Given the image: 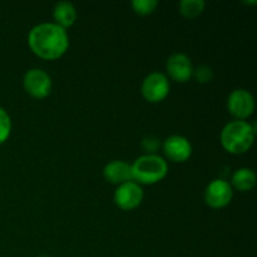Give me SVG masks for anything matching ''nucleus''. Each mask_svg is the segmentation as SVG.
Wrapping results in <instances>:
<instances>
[{
  "label": "nucleus",
  "mask_w": 257,
  "mask_h": 257,
  "mask_svg": "<svg viewBox=\"0 0 257 257\" xmlns=\"http://www.w3.org/2000/svg\"><path fill=\"white\" fill-rule=\"evenodd\" d=\"M28 45L40 59L57 60L69 49V35L53 22L40 23L28 33Z\"/></svg>",
  "instance_id": "nucleus-1"
},
{
  "label": "nucleus",
  "mask_w": 257,
  "mask_h": 257,
  "mask_svg": "<svg viewBox=\"0 0 257 257\" xmlns=\"http://www.w3.org/2000/svg\"><path fill=\"white\" fill-rule=\"evenodd\" d=\"M256 127L247 120H231L221 131V145L231 155H243L252 147Z\"/></svg>",
  "instance_id": "nucleus-2"
},
{
  "label": "nucleus",
  "mask_w": 257,
  "mask_h": 257,
  "mask_svg": "<svg viewBox=\"0 0 257 257\" xmlns=\"http://www.w3.org/2000/svg\"><path fill=\"white\" fill-rule=\"evenodd\" d=\"M132 181L141 186H152L165 180L168 175V163L165 157L153 153V155L140 156L133 163Z\"/></svg>",
  "instance_id": "nucleus-3"
},
{
  "label": "nucleus",
  "mask_w": 257,
  "mask_h": 257,
  "mask_svg": "<svg viewBox=\"0 0 257 257\" xmlns=\"http://www.w3.org/2000/svg\"><path fill=\"white\" fill-rule=\"evenodd\" d=\"M23 88L34 99H44L52 93V77L40 68H32L23 77Z\"/></svg>",
  "instance_id": "nucleus-4"
},
{
  "label": "nucleus",
  "mask_w": 257,
  "mask_h": 257,
  "mask_svg": "<svg viewBox=\"0 0 257 257\" xmlns=\"http://www.w3.org/2000/svg\"><path fill=\"white\" fill-rule=\"evenodd\" d=\"M171 89L170 79L165 73L153 72L150 73L143 79L141 85L142 97L150 103H161L168 97Z\"/></svg>",
  "instance_id": "nucleus-5"
},
{
  "label": "nucleus",
  "mask_w": 257,
  "mask_h": 257,
  "mask_svg": "<svg viewBox=\"0 0 257 257\" xmlns=\"http://www.w3.org/2000/svg\"><path fill=\"white\" fill-rule=\"evenodd\" d=\"M233 198V188L230 182L222 178L212 180L205 188L203 200L208 207L213 210L225 208Z\"/></svg>",
  "instance_id": "nucleus-6"
},
{
  "label": "nucleus",
  "mask_w": 257,
  "mask_h": 257,
  "mask_svg": "<svg viewBox=\"0 0 257 257\" xmlns=\"http://www.w3.org/2000/svg\"><path fill=\"white\" fill-rule=\"evenodd\" d=\"M255 98L243 88L233 89L227 97V110L236 120H246L255 112Z\"/></svg>",
  "instance_id": "nucleus-7"
},
{
  "label": "nucleus",
  "mask_w": 257,
  "mask_h": 257,
  "mask_svg": "<svg viewBox=\"0 0 257 257\" xmlns=\"http://www.w3.org/2000/svg\"><path fill=\"white\" fill-rule=\"evenodd\" d=\"M145 198V191L142 186L135 181H128L117 186L113 195V201L122 211H133L140 207Z\"/></svg>",
  "instance_id": "nucleus-8"
},
{
  "label": "nucleus",
  "mask_w": 257,
  "mask_h": 257,
  "mask_svg": "<svg viewBox=\"0 0 257 257\" xmlns=\"http://www.w3.org/2000/svg\"><path fill=\"white\" fill-rule=\"evenodd\" d=\"M161 147H162L165 157L175 163L187 162L193 152L190 140L180 135H172L167 137L162 142Z\"/></svg>",
  "instance_id": "nucleus-9"
},
{
  "label": "nucleus",
  "mask_w": 257,
  "mask_h": 257,
  "mask_svg": "<svg viewBox=\"0 0 257 257\" xmlns=\"http://www.w3.org/2000/svg\"><path fill=\"white\" fill-rule=\"evenodd\" d=\"M167 78L177 83H187L193 75V64L190 57L183 53H173L166 62Z\"/></svg>",
  "instance_id": "nucleus-10"
},
{
  "label": "nucleus",
  "mask_w": 257,
  "mask_h": 257,
  "mask_svg": "<svg viewBox=\"0 0 257 257\" xmlns=\"http://www.w3.org/2000/svg\"><path fill=\"white\" fill-rule=\"evenodd\" d=\"M103 177L108 183L119 186L132 181V167L131 163L122 160H113L103 168Z\"/></svg>",
  "instance_id": "nucleus-11"
},
{
  "label": "nucleus",
  "mask_w": 257,
  "mask_h": 257,
  "mask_svg": "<svg viewBox=\"0 0 257 257\" xmlns=\"http://www.w3.org/2000/svg\"><path fill=\"white\" fill-rule=\"evenodd\" d=\"M77 9L70 2H59L53 8V19L54 24L63 29H69L77 22Z\"/></svg>",
  "instance_id": "nucleus-12"
},
{
  "label": "nucleus",
  "mask_w": 257,
  "mask_h": 257,
  "mask_svg": "<svg viewBox=\"0 0 257 257\" xmlns=\"http://www.w3.org/2000/svg\"><path fill=\"white\" fill-rule=\"evenodd\" d=\"M231 186L240 192H248L256 186V173L251 168L242 167L235 171L231 178Z\"/></svg>",
  "instance_id": "nucleus-13"
},
{
  "label": "nucleus",
  "mask_w": 257,
  "mask_h": 257,
  "mask_svg": "<svg viewBox=\"0 0 257 257\" xmlns=\"http://www.w3.org/2000/svg\"><path fill=\"white\" fill-rule=\"evenodd\" d=\"M206 3L203 0H182L178 4L180 14L185 19H196L203 13Z\"/></svg>",
  "instance_id": "nucleus-14"
},
{
  "label": "nucleus",
  "mask_w": 257,
  "mask_h": 257,
  "mask_svg": "<svg viewBox=\"0 0 257 257\" xmlns=\"http://www.w3.org/2000/svg\"><path fill=\"white\" fill-rule=\"evenodd\" d=\"M158 4L160 3L157 0H133L131 3V7L136 14L141 15V17H147L156 12Z\"/></svg>",
  "instance_id": "nucleus-15"
},
{
  "label": "nucleus",
  "mask_w": 257,
  "mask_h": 257,
  "mask_svg": "<svg viewBox=\"0 0 257 257\" xmlns=\"http://www.w3.org/2000/svg\"><path fill=\"white\" fill-rule=\"evenodd\" d=\"M12 133V118L9 113L0 107V145L7 142Z\"/></svg>",
  "instance_id": "nucleus-16"
},
{
  "label": "nucleus",
  "mask_w": 257,
  "mask_h": 257,
  "mask_svg": "<svg viewBox=\"0 0 257 257\" xmlns=\"http://www.w3.org/2000/svg\"><path fill=\"white\" fill-rule=\"evenodd\" d=\"M192 78L201 84H206L213 79V72L208 65H198L197 68H193Z\"/></svg>",
  "instance_id": "nucleus-17"
},
{
  "label": "nucleus",
  "mask_w": 257,
  "mask_h": 257,
  "mask_svg": "<svg viewBox=\"0 0 257 257\" xmlns=\"http://www.w3.org/2000/svg\"><path fill=\"white\" fill-rule=\"evenodd\" d=\"M160 141L158 138L153 137V136H148V137L143 138L142 141V148L148 153V155H153L156 153V151L160 147Z\"/></svg>",
  "instance_id": "nucleus-18"
},
{
  "label": "nucleus",
  "mask_w": 257,
  "mask_h": 257,
  "mask_svg": "<svg viewBox=\"0 0 257 257\" xmlns=\"http://www.w3.org/2000/svg\"><path fill=\"white\" fill-rule=\"evenodd\" d=\"M243 4H245V5H250V4L255 5V4H257V2H256V0H253V2H243Z\"/></svg>",
  "instance_id": "nucleus-19"
},
{
  "label": "nucleus",
  "mask_w": 257,
  "mask_h": 257,
  "mask_svg": "<svg viewBox=\"0 0 257 257\" xmlns=\"http://www.w3.org/2000/svg\"><path fill=\"white\" fill-rule=\"evenodd\" d=\"M38 257H52V256H49V255H39Z\"/></svg>",
  "instance_id": "nucleus-20"
},
{
  "label": "nucleus",
  "mask_w": 257,
  "mask_h": 257,
  "mask_svg": "<svg viewBox=\"0 0 257 257\" xmlns=\"http://www.w3.org/2000/svg\"><path fill=\"white\" fill-rule=\"evenodd\" d=\"M120 257H122V256H120Z\"/></svg>",
  "instance_id": "nucleus-21"
}]
</instances>
